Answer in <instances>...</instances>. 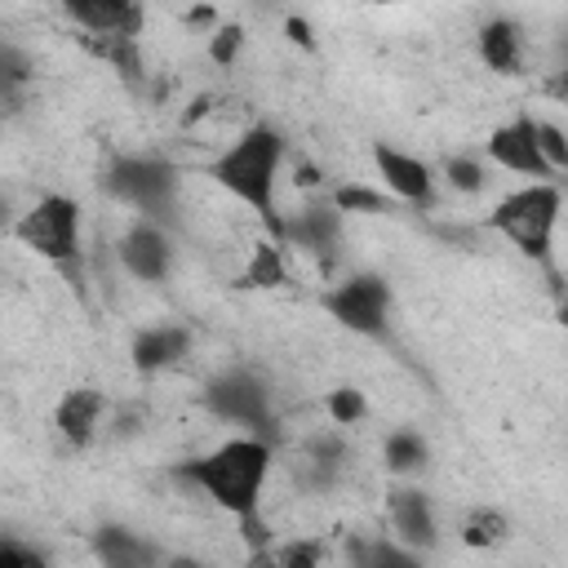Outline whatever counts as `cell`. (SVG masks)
I'll return each instance as SVG.
<instances>
[{
	"label": "cell",
	"instance_id": "cell-27",
	"mask_svg": "<svg viewBox=\"0 0 568 568\" xmlns=\"http://www.w3.org/2000/svg\"><path fill=\"white\" fill-rule=\"evenodd\" d=\"M27 80H31L27 53L13 49V44H0V93H4V102H18V89H22Z\"/></svg>",
	"mask_w": 568,
	"mask_h": 568
},
{
	"label": "cell",
	"instance_id": "cell-2",
	"mask_svg": "<svg viewBox=\"0 0 568 568\" xmlns=\"http://www.w3.org/2000/svg\"><path fill=\"white\" fill-rule=\"evenodd\" d=\"M284 155H288V142H284L280 129H271V124H248V129H240V133L204 164V173L213 178V186H222L231 200H240L248 213H257V217L266 222V231L275 235V231H280L275 191H280Z\"/></svg>",
	"mask_w": 568,
	"mask_h": 568
},
{
	"label": "cell",
	"instance_id": "cell-38",
	"mask_svg": "<svg viewBox=\"0 0 568 568\" xmlns=\"http://www.w3.org/2000/svg\"><path fill=\"white\" fill-rule=\"evenodd\" d=\"M209 111H213V98H209V93H200V98H195V102L186 106V115H182V124H195V120H200V115H209Z\"/></svg>",
	"mask_w": 568,
	"mask_h": 568
},
{
	"label": "cell",
	"instance_id": "cell-37",
	"mask_svg": "<svg viewBox=\"0 0 568 568\" xmlns=\"http://www.w3.org/2000/svg\"><path fill=\"white\" fill-rule=\"evenodd\" d=\"M244 568H280V559H275V546H266V550H248Z\"/></svg>",
	"mask_w": 568,
	"mask_h": 568
},
{
	"label": "cell",
	"instance_id": "cell-29",
	"mask_svg": "<svg viewBox=\"0 0 568 568\" xmlns=\"http://www.w3.org/2000/svg\"><path fill=\"white\" fill-rule=\"evenodd\" d=\"M244 27L240 22H222L213 36H209V58L217 62V67H235L240 62V53H244Z\"/></svg>",
	"mask_w": 568,
	"mask_h": 568
},
{
	"label": "cell",
	"instance_id": "cell-22",
	"mask_svg": "<svg viewBox=\"0 0 568 568\" xmlns=\"http://www.w3.org/2000/svg\"><path fill=\"white\" fill-rule=\"evenodd\" d=\"M382 457H386V470H390V475L413 479L417 470H426V462H430V444H426L417 430H390L386 444H382Z\"/></svg>",
	"mask_w": 568,
	"mask_h": 568
},
{
	"label": "cell",
	"instance_id": "cell-20",
	"mask_svg": "<svg viewBox=\"0 0 568 568\" xmlns=\"http://www.w3.org/2000/svg\"><path fill=\"white\" fill-rule=\"evenodd\" d=\"M346 568H426L417 550L399 546L395 537H351L346 541Z\"/></svg>",
	"mask_w": 568,
	"mask_h": 568
},
{
	"label": "cell",
	"instance_id": "cell-13",
	"mask_svg": "<svg viewBox=\"0 0 568 568\" xmlns=\"http://www.w3.org/2000/svg\"><path fill=\"white\" fill-rule=\"evenodd\" d=\"M111 413L106 390L98 386H71L62 390V399L53 404V430L67 448H93V439L102 435V417Z\"/></svg>",
	"mask_w": 568,
	"mask_h": 568
},
{
	"label": "cell",
	"instance_id": "cell-21",
	"mask_svg": "<svg viewBox=\"0 0 568 568\" xmlns=\"http://www.w3.org/2000/svg\"><path fill=\"white\" fill-rule=\"evenodd\" d=\"M457 537H462L466 550H497L510 537V519L497 506H470L457 524Z\"/></svg>",
	"mask_w": 568,
	"mask_h": 568
},
{
	"label": "cell",
	"instance_id": "cell-33",
	"mask_svg": "<svg viewBox=\"0 0 568 568\" xmlns=\"http://www.w3.org/2000/svg\"><path fill=\"white\" fill-rule=\"evenodd\" d=\"M284 36H288V44H297V49H315V31H311V22H306L302 13H284Z\"/></svg>",
	"mask_w": 568,
	"mask_h": 568
},
{
	"label": "cell",
	"instance_id": "cell-1",
	"mask_svg": "<svg viewBox=\"0 0 568 568\" xmlns=\"http://www.w3.org/2000/svg\"><path fill=\"white\" fill-rule=\"evenodd\" d=\"M275 466V444L262 435H231L213 444L209 453H195L178 462V479L191 484L200 497H209L217 510L244 519L262 510V493Z\"/></svg>",
	"mask_w": 568,
	"mask_h": 568
},
{
	"label": "cell",
	"instance_id": "cell-7",
	"mask_svg": "<svg viewBox=\"0 0 568 568\" xmlns=\"http://www.w3.org/2000/svg\"><path fill=\"white\" fill-rule=\"evenodd\" d=\"M204 404L217 422L240 426L244 435H262L275 444V413H271V386L253 368H222L204 386Z\"/></svg>",
	"mask_w": 568,
	"mask_h": 568
},
{
	"label": "cell",
	"instance_id": "cell-23",
	"mask_svg": "<svg viewBox=\"0 0 568 568\" xmlns=\"http://www.w3.org/2000/svg\"><path fill=\"white\" fill-rule=\"evenodd\" d=\"M439 178H444V186L457 191V195H479V191L488 186V169H484V160L470 155V151L448 155L444 169H439Z\"/></svg>",
	"mask_w": 568,
	"mask_h": 568
},
{
	"label": "cell",
	"instance_id": "cell-16",
	"mask_svg": "<svg viewBox=\"0 0 568 568\" xmlns=\"http://www.w3.org/2000/svg\"><path fill=\"white\" fill-rule=\"evenodd\" d=\"M475 49H479V62L497 75H519L524 67V27L515 18H488L479 31H475Z\"/></svg>",
	"mask_w": 568,
	"mask_h": 568
},
{
	"label": "cell",
	"instance_id": "cell-19",
	"mask_svg": "<svg viewBox=\"0 0 568 568\" xmlns=\"http://www.w3.org/2000/svg\"><path fill=\"white\" fill-rule=\"evenodd\" d=\"M80 44L98 58V62H106L124 84H142L146 80V58H142V40L138 36H80Z\"/></svg>",
	"mask_w": 568,
	"mask_h": 568
},
{
	"label": "cell",
	"instance_id": "cell-41",
	"mask_svg": "<svg viewBox=\"0 0 568 568\" xmlns=\"http://www.w3.org/2000/svg\"><path fill=\"white\" fill-rule=\"evenodd\" d=\"M555 320L568 328V293H559V306H555Z\"/></svg>",
	"mask_w": 568,
	"mask_h": 568
},
{
	"label": "cell",
	"instance_id": "cell-25",
	"mask_svg": "<svg viewBox=\"0 0 568 568\" xmlns=\"http://www.w3.org/2000/svg\"><path fill=\"white\" fill-rule=\"evenodd\" d=\"M324 413H328V422H333L337 430H346V426H359V422L368 417V399H364V390H355V386H333V390L324 395Z\"/></svg>",
	"mask_w": 568,
	"mask_h": 568
},
{
	"label": "cell",
	"instance_id": "cell-34",
	"mask_svg": "<svg viewBox=\"0 0 568 568\" xmlns=\"http://www.w3.org/2000/svg\"><path fill=\"white\" fill-rule=\"evenodd\" d=\"M541 93L550 98V102H559V106H568V62H559L546 80H541Z\"/></svg>",
	"mask_w": 568,
	"mask_h": 568
},
{
	"label": "cell",
	"instance_id": "cell-15",
	"mask_svg": "<svg viewBox=\"0 0 568 568\" xmlns=\"http://www.w3.org/2000/svg\"><path fill=\"white\" fill-rule=\"evenodd\" d=\"M129 355H133V368L138 373H164L173 364H182L191 355V328L186 324H151L142 333H133L129 342Z\"/></svg>",
	"mask_w": 568,
	"mask_h": 568
},
{
	"label": "cell",
	"instance_id": "cell-17",
	"mask_svg": "<svg viewBox=\"0 0 568 568\" xmlns=\"http://www.w3.org/2000/svg\"><path fill=\"white\" fill-rule=\"evenodd\" d=\"M93 559L98 568H160V550L124 524H102L93 532Z\"/></svg>",
	"mask_w": 568,
	"mask_h": 568
},
{
	"label": "cell",
	"instance_id": "cell-10",
	"mask_svg": "<svg viewBox=\"0 0 568 568\" xmlns=\"http://www.w3.org/2000/svg\"><path fill=\"white\" fill-rule=\"evenodd\" d=\"M484 151H488V160L497 169H506L515 178H528V182H550L555 178L546 155H541V142H537V115H528V111L506 120V124H497L488 133Z\"/></svg>",
	"mask_w": 568,
	"mask_h": 568
},
{
	"label": "cell",
	"instance_id": "cell-5",
	"mask_svg": "<svg viewBox=\"0 0 568 568\" xmlns=\"http://www.w3.org/2000/svg\"><path fill=\"white\" fill-rule=\"evenodd\" d=\"M178 186H182V173L164 155H120L106 164V178H102V191L115 204L151 222L169 217V209L178 204Z\"/></svg>",
	"mask_w": 568,
	"mask_h": 568
},
{
	"label": "cell",
	"instance_id": "cell-36",
	"mask_svg": "<svg viewBox=\"0 0 568 568\" xmlns=\"http://www.w3.org/2000/svg\"><path fill=\"white\" fill-rule=\"evenodd\" d=\"M0 568H27V564H22V546H18V537H9V541L0 546Z\"/></svg>",
	"mask_w": 568,
	"mask_h": 568
},
{
	"label": "cell",
	"instance_id": "cell-39",
	"mask_svg": "<svg viewBox=\"0 0 568 568\" xmlns=\"http://www.w3.org/2000/svg\"><path fill=\"white\" fill-rule=\"evenodd\" d=\"M18 546H22V564L27 568H49V555L40 546H27V541H18Z\"/></svg>",
	"mask_w": 568,
	"mask_h": 568
},
{
	"label": "cell",
	"instance_id": "cell-8",
	"mask_svg": "<svg viewBox=\"0 0 568 568\" xmlns=\"http://www.w3.org/2000/svg\"><path fill=\"white\" fill-rule=\"evenodd\" d=\"M115 262L138 284H164L173 271V240H169L164 222L133 217L124 226V235L115 240Z\"/></svg>",
	"mask_w": 568,
	"mask_h": 568
},
{
	"label": "cell",
	"instance_id": "cell-14",
	"mask_svg": "<svg viewBox=\"0 0 568 568\" xmlns=\"http://www.w3.org/2000/svg\"><path fill=\"white\" fill-rule=\"evenodd\" d=\"M84 36H142L146 9L129 0H67L62 9Z\"/></svg>",
	"mask_w": 568,
	"mask_h": 568
},
{
	"label": "cell",
	"instance_id": "cell-40",
	"mask_svg": "<svg viewBox=\"0 0 568 568\" xmlns=\"http://www.w3.org/2000/svg\"><path fill=\"white\" fill-rule=\"evenodd\" d=\"M160 568H209V564H200V559H191V555H178V559H164Z\"/></svg>",
	"mask_w": 568,
	"mask_h": 568
},
{
	"label": "cell",
	"instance_id": "cell-35",
	"mask_svg": "<svg viewBox=\"0 0 568 568\" xmlns=\"http://www.w3.org/2000/svg\"><path fill=\"white\" fill-rule=\"evenodd\" d=\"M293 186L297 191H324V169H315V164H293Z\"/></svg>",
	"mask_w": 568,
	"mask_h": 568
},
{
	"label": "cell",
	"instance_id": "cell-32",
	"mask_svg": "<svg viewBox=\"0 0 568 568\" xmlns=\"http://www.w3.org/2000/svg\"><path fill=\"white\" fill-rule=\"evenodd\" d=\"M182 22H186L191 31H204V36H213V31L222 27V13H217L213 4H195V9H186V13H182Z\"/></svg>",
	"mask_w": 568,
	"mask_h": 568
},
{
	"label": "cell",
	"instance_id": "cell-6",
	"mask_svg": "<svg viewBox=\"0 0 568 568\" xmlns=\"http://www.w3.org/2000/svg\"><path fill=\"white\" fill-rule=\"evenodd\" d=\"M320 306L333 324L359 337H386L390 328V284L377 271H351L320 293Z\"/></svg>",
	"mask_w": 568,
	"mask_h": 568
},
{
	"label": "cell",
	"instance_id": "cell-11",
	"mask_svg": "<svg viewBox=\"0 0 568 568\" xmlns=\"http://www.w3.org/2000/svg\"><path fill=\"white\" fill-rule=\"evenodd\" d=\"M342 226H346V217L333 209V200H306L280 217V231L271 240H280L284 248L311 253V257H333L342 244Z\"/></svg>",
	"mask_w": 568,
	"mask_h": 568
},
{
	"label": "cell",
	"instance_id": "cell-28",
	"mask_svg": "<svg viewBox=\"0 0 568 568\" xmlns=\"http://www.w3.org/2000/svg\"><path fill=\"white\" fill-rule=\"evenodd\" d=\"M302 457H311V462H324V466L342 470V466H346V457H351V444H346V435H342V430H320V435H311V439H306V453H302Z\"/></svg>",
	"mask_w": 568,
	"mask_h": 568
},
{
	"label": "cell",
	"instance_id": "cell-18",
	"mask_svg": "<svg viewBox=\"0 0 568 568\" xmlns=\"http://www.w3.org/2000/svg\"><path fill=\"white\" fill-rule=\"evenodd\" d=\"M235 284L240 288H253V293H266V288H284V284H293V271H288V248L280 244V240H257L253 248H248V262H244V271L235 275Z\"/></svg>",
	"mask_w": 568,
	"mask_h": 568
},
{
	"label": "cell",
	"instance_id": "cell-26",
	"mask_svg": "<svg viewBox=\"0 0 568 568\" xmlns=\"http://www.w3.org/2000/svg\"><path fill=\"white\" fill-rule=\"evenodd\" d=\"M275 559H280V568H324L328 546L320 537H284V541H275Z\"/></svg>",
	"mask_w": 568,
	"mask_h": 568
},
{
	"label": "cell",
	"instance_id": "cell-9",
	"mask_svg": "<svg viewBox=\"0 0 568 568\" xmlns=\"http://www.w3.org/2000/svg\"><path fill=\"white\" fill-rule=\"evenodd\" d=\"M373 169H377V182L390 200L399 204H413V209H430L435 204V191H439V173L413 155V151H399L390 142H373Z\"/></svg>",
	"mask_w": 568,
	"mask_h": 568
},
{
	"label": "cell",
	"instance_id": "cell-3",
	"mask_svg": "<svg viewBox=\"0 0 568 568\" xmlns=\"http://www.w3.org/2000/svg\"><path fill=\"white\" fill-rule=\"evenodd\" d=\"M564 217V191L555 182H524L488 209V226L506 235L537 266H555V231Z\"/></svg>",
	"mask_w": 568,
	"mask_h": 568
},
{
	"label": "cell",
	"instance_id": "cell-24",
	"mask_svg": "<svg viewBox=\"0 0 568 568\" xmlns=\"http://www.w3.org/2000/svg\"><path fill=\"white\" fill-rule=\"evenodd\" d=\"M328 200H333V209H337L342 217H351V213H386V209L395 204L386 191H373V186H364V182H342V186L328 191Z\"/></svg>",
	"mask_w": 568,
	"mask_h": 568
},
{
	"label": "cell",
	"instance_id": "cell-31",
	"mask_svg": "<svg viewBox=\"0 0 568 568\" xmlns=\"http://www.w3.org/2000/svg\"><path fill=\"white\" fill-rule=\"evenodd\" d=\"M235 524H240V541H244L248 550H266V546L280 541L275 528H271V519H266L262 510H253V515H244V519H235Z\"/></svg>",
	"mask_w": 568,
	"mask_h": 568
},
{
	"label": "cell",
	"instance_id": "cell-12",
	"mask_svg": "<svg viewBox=\"0 0 568 568\" xmlns=\"http://www.w3.org/2000/svg\"><path fill=\"white\" fill-rule=\"evenodd\" d=\"M386 519H390V537L408 550H435L439 546V515L435 501L417 488V484H399L386 493Z\"/></svg>",
	"mask_w": 568,
	"mask_h": 568
},
{
	"label": "cell",
	"instance_id": "cell-4",
	"mask_svg": "<svg viewBox=\"0 0 568 568\" xmlns=\"http://www.w3.org/2000/svg\"><path fill=\"white\" fill-rule=\"evenodd\" d=\"M13 240L22 248H31L36 257H44L49 266H58L62 275H71L75 284L84 280L80 275V266H84V217H80V204L71 195L44 191L13 222Z\"/></svg>",
	"mask_w": 568,
	"mask_h": 568
},
{
	"label": "cell",
	"instance_id": "cell-30",
	"mask_svg": "<svg viewBox=\"0 0 568 568\" xmlns=\"http://www.w3.org/2000/svg\"><path fill=\"white\" fill-rule=\"evenodd\" d=\"M537 142H541L550 173H568V133L555 120H537Z\"/></svg>",
	"mask_w": 568,
	"mask_h": 568
}]
</instances>
